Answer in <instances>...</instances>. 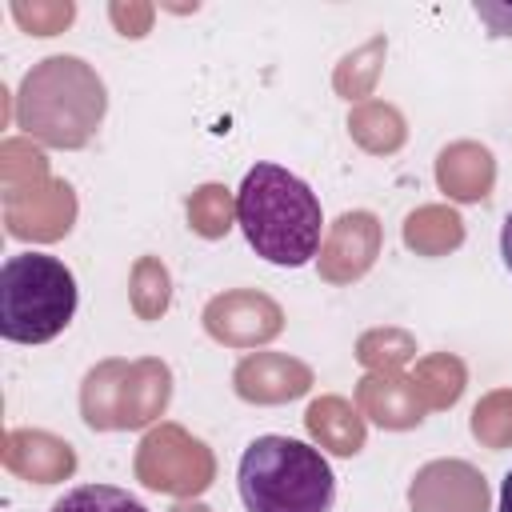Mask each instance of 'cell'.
Instances as JSON below:
<instances>
[{
  "mask_svg": "<svg viewBox=\"0 0 512 512\" xmlns=\"http://www.w3.org/2000/svg\"><path fill=\"white\" fill-rule=\"evenodd\" d=\"M236 224L252 252L276 268H300L320 252L324 212L316 192L280 164H252L236 192Z\"/></svg>",
  "mask_w": 512,
  "mask_h": 512,
  "instance_id": "cell-1",
  "label": "cell"
},
{
  "mask_svg": "<svg viewBox=\"0 0 512 512\" xmlns=\"http://www.w3.org/2000/svg\"><path fill=\"white\" fill-rule=\"evenodd\" d=\"M248 512H332L336 476L320 448L292 436H256L236 468Z\"/></svg>",
  "mask_w": 512,
  "mask_h": 512,
  "instance_id": "cell-2",
  "label": "cell"
},
{
  "mask_svg": "<svg viewBox=\"0 0 512 512\" xmlns=\"http://www.w3.org/2000/svg\"><path fill=\"white\" fill-rule=\"evenodd\" d=\"M76 316V276L48 252L8 256L0 268V336L48 344Z\"/></svg>",
  "mask_w": 512,
  "mask_h": 512,
  "instance_id": "cell-3",
  "label": "cell"
},
{
  "mask_svg": "<svg viewBox=\"0 0 512 512\" xmlns=\"http://www.w3.org/2000/svg\"><path fill=\"white\" fill-rule=\"evenodd\" d=\"M52 512H148L136 496H128L124 488L112 484H80L72 492H64Z\"/></svg>",
  "mask_w": 512,
  "mask_h": 512,
  "instance_id": "cell-4",
  "label": "cell"
},
{
  "mask_svg": "<svg viewBox=\"0 0 512 512\" xmlns=\"http://www.w3.org/2000/svg\"><path fill=\"white\" fill-rule=\"evenodd\" d=\"M472 12L492 28V36H512V4H472Z\"/></svg>",
  "mask_w": 512,
  "mask_h": 512,
  "instance_id": "cell-5",
  "label": "cell"
},
{
  "mask_svg": "<svg viewBox=\"0 0 512 512\" xmlns=\"http://www.w3.org/2000/svg\"><path fill=\"white\" fill-rule=\"evenodd\" d=\"M500 256H504V268L512 272V212H508V220L500 228Z\"/></svg>",
  "mask_w": 512,
  "mask_h": 512,
  "instance_id": "cell-6",
  "label": "cell"
},
{
  "mask_svg": "<svg viewBox=\"0 0 512 512\" xmlns=\"http://www.w3.org/2000/svg\"><path fill=\"white\" fill-rule=\"evenodd\" d=\"M500 512H512V468H508V476L500 484Z\"/></svg>",
  "mask_w": 512,
  "mask_h": 512,
  "instance_id": "cell-7",
  "label": "cell"
}]
</instances>
